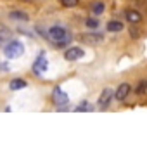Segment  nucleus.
I'll return each instance as SVG.
<instances>
[{
	"mask_svg": "<svg viewBox=\"0 0 147 142\" xmlns=\"http://www.w3.org/2000/svg\"><path fill=\"white\" fill-rule=\"evenodd\" d=\"M23 52H24L23 43H21V42H16V40H12L11 43H7V45L4 47V54H5L9 59H14V57L21 55Z\"/></svg>",
	"mask_w": 147,
	"mask_h": 142,
	"instance_id": "1",
	"label": "nucleus"
},
{
	"mask_svg": "<svg viewBox=\"0 0 147 142\" xmlns=\"http://www.w3.org/2000/svg\"><path fill=\"white\" fill-rule=\"evenodd\" d=\"M52 102L57 106V108H62V106H66L67 102H69V97H67V94L57 85V87H54V92H52Z\"/></svg>",
	"mask_w": 147,
	"mask_h": 142,
	"instance_id": "2",
	"label": "nucleus"
},
{
	"mask_svg": "<svg viewBox=\"0 0 147 142\" xmlns=\"http://www.w3.org/2000/svg\"><path fill=\"white\" fill-rule=\"evenodd\" d=\"M69 33L62 28V26H52L50 30H49V38L55 43V42H59V40H62V38H66Z\"/></svg>",
	"mask_w": 147,
	"mask_h": 142,
	"instance_id": "3",
	"label": "nucleus"
},
{
	"mask_svg": "<svg viewBox=\"0 0 147 142\" xmlns=\"http://www.w3.org/2000/svg\"><path fill=\"white\" fill-rule=\"evenodd\" d=\"M83 50L80 49V47H71V49H67L66 50V54H64V57L67 59V61H78V59H82L83 57Z\"/></svg>",
	"mask_w": 147,
	"mask_h": 142,
	"instance_id": "4",
	"label": "nucleus"
},
{
	"mask_svg": "<svg viewBox=\"0 0 147 142\" xmlns=\"http://www.w3.org/2000/svg\"><path fill=\"white\" fill-rule=\"evenodd\" d=\"M113 97H114V92L111 89H104L102 94H100V97H99V106L100 108H107L109 102L113 101Z\"/></svg>",
	"mask_w": 147,
	"mask_h": 142,
	"instance_id": "5",
	"label": "nucleus"
},
{
	"mask_svg": "<svg viewBox=\"0 0 147 142\" xmlns=\"http://www.w3.org/2000/svg\"><path fill=\"white\" fill-rule=\"evenodd\" d=\"M45 69H47V59H45L43 54H40V57L33 64V71H35V75H42Z\"/></svg>",
	"mask_w": 147,
	"mask_h": 142,
	"instance_id": "6",
	"label": "nucleus"
},
{
	"mask_svg": "<svg viewBox=\"0 0 147 142\" xmlns=\"http://www.w3.org/2000/svg\"><path fill=\"white\" fill-rule=\"evenodd\" d=\"M130 89H131V87H130L128 83H121V85L118 87V90L114 92V97H116L118 101H123V99H126V95L130 94Z\"/></svg>",
	"mask_w": 147,
	"mask_h": 142,
	"instance_id": "7",
	"label": "nucleus"
},
{
	"mask_svg": "<svg viewBox=\"0 0 147 142\" xmlns=\"http://www.w3.org/2000/svg\"><path fill=\"white\" fill-rule=\"evenodd\" d=\"M82 40L83 42H87V43H90V45H97V43H100L102 42V35H95V33H87V35H83L82 37Z\"/></svg>",
	"mask_w": 147,
	"mask_h": 142,
	"instance_id": "8",
	"label": "nucleus"
},
{
	"mask_svg": "<svg viewBox=\"0 0 147 142\" xmlns=\"http://www.w3.org/2000/svg\"><path fill=\"white\" fill-rule=\"evenodd\" d=\"M126 19L130 21V23H140L142 21V14L138 12V11H126Z\"/></svg>",
	"mask_w": 147,
	"mask_h": 142,
	"instance_id": "9",
	"label": "nucleus"
},
{
	"mask_svg": "<svg viewBox=\"0 0 147 142\" xmlns=\"http://www.w3.org/2000/svg\"><path fill=\"white\" fill-rule=\"evenodd\" d=\"M9 18H11V19H16V21H28V19H30L28 14L23 12V11H12V12L9 14Z\"/></svg>",
	"mask_w": 147,
	"mask_h": 142,
	"instance_id": "10",
	"label": "nucleus"
},
{
	"mask_svg": "<svg viewBox=\"0 0 147 142\" xmlns=\"http://www.w3.org/2000/svg\"><path fill=\"white\" fill-rule=\"evenodd\" d=\"M121 30H123V23H121V21H109V23H107V31L118 33V31H121Z\"/></svg>",
	"mask_w": 147,
	"mask_h": 142,
	"instance_id": "11",
	"label": "nucleus"
},
{
	"mask_svg": "<svg viewBox=\"0 0 147 142\" xmlns=\"http://www.w3.org/2000/svg\"><path fill=\"white\" fill-rule=\"evenodd\" d=\"M9 87H11V90H21V89L26 87V82H24L23 78H14Z\"/></svg>",
	"mask_w": 147,
	"mask_h": 142,
	"instance_id": "12",
	"label": "nucleus"
},
{
	"mask_svg": "<svg viewBox=\"0 0 147 142\" xmlns=\"http://www.w3.org/2000/svg\"><path fill=\"white\" fill-rule=\"evenodd\" d=\"M9 38H11V30H7L4 24H0V42L9 40Z\"/></svg>",
	"mask_w": 147,
	"mask_h": 142,
	"instance_id": "13",
	"label": "nucleus"
},
{
	"mask_svg": "<svg viewBox=\"0 0 147 142\" xmlns=\"http://www.w3.org/2000/svg\"><path fill=\"white\" fill-rule=\"evenodd\" d=\"M94 109V106L88 102V101H82V104H78L76 106V111L80 113V111H92Z\"/></svg>",
	"mask_w": 147,
	"mask_h": 142,
	"instance_id": "14",
	"label": "nucleus"
},
{
	"mask_svg": "<svg viewBox=\"0 0 147 142\" xmlns=\"http://www.w3.org/2000/svg\"><path fill=\"white\" fill-rule=\"evenodd\" d=\"M145 89H147V82L142 80V82L137 85V94H138V95H144V94H145Z\"/></svg>",
	"mask_w": 147,
	"mask_h": 142,
	"instance_id": "15",
	"label": "nucleus"
},
{
	"mask_svg": "<svg viewBox=\"0 0 147 142\" xmlns=\"http://www.w3.org/2000/svg\"><path fill=\"white\" fill-rule=\"evenodd\" d=\"M78 2L80 0H61V4L64 7H75V5H78Z\"/></svg>",
	"mask_w": 147,
	"mask_h": 142,
	"instance_id": "16",
	"label": "nucleus"
},
{
	"mask_svg": "<svg viewBox=\"0 0 147 142\" xmlns=\"http://www.w3.org/2000/svg\"><path fill=\"white\" fill-rule=\"evenodd\" d=\"M92 9H94V12H95V14H100V12L104 11V4H102V2H97V4H94V7H92Z\"/></svg>",
	"mask_w": 147,
	"mask_h": 142,
	"instance_id": "17",
	"label": "nucleus"
},
{
	"mask_svg": "<svg viewBox=\"0 0 147 142\" xmlns=\"http://www.w3.org/2000/svg\"><path fill=\"white\" fill-rule=\"evenodd\" d=\"M87 26L88 28H97L99 26V21L97 19H87Z\"/></svg>",
	"mask_w": 147,
	"mask_h": 142,
	"instance_id": "18",
	"label": "nucleus"
},
{
	"mask_svg": "<svg viewBox=\"0 0 147 142\" xmlns=\"http://www.w3.org/2000/svg\"><path fill=\"white\" fill-rule=\"evenodd\" d=\"M130 35L137 38V37H138V30H135V28H131V30H130Z\"/></svg>",
	"mask_w": 147,
	"mask_h": 142,
	"instance_id": "19",
	"label": "nucleus"
}]
</instances>
